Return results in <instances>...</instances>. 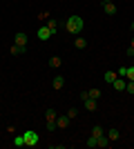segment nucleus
Listing matches in <instances>:
<instances>
[{
	"label": "nucleus",
	"instance_id": "1",
	"mask_svg": "<svg viewBox=\"0 0 134 149\" xmlns=\"http://www.w3.org/2000/svg\"><path fill=\"white\" fill-rule=\"evenodd\" d=\"M65 29L69 31L72 36H78V33H83L85 29V20L81 16H69V18L65 20Z\"/></svg>",
	"mask_w": 134,
	"mask_h": 149
},
{
	"label": "nucleus",
	"instance_id": "2",
	"mask_svg": "<svg viewBox=\"0 0 134 149\" xmlns=\"http://www.w3.org/2000/svg\"><path fill=\"white\" fill-rule=\"evenodd\" d=\"M22 136H25V145L27 147H36V145H38V134H36L34 129L22 131Z\"/></svg>",
	"mask_w": 134,
	"mask_h": 149
},
{
	"label": "nucleus",
	"instance_id": "3",
	"mask_svg": "<svg viewBox=\"0 0 134 149\" xmlns=\"http://www.w3.org/2000/svg\"><path fill=\"white\" fill-rule=\"evenodd\" d=\"M36 36H38V40H43V42H45V40H49V38L54 36V31L45 25V27H40V29H38V33H36Z\"/></svg>",
	"mask_w": 134,
	"mask_h": 149
},
{
	"label": "nucleus",
	"instance_id": "4",
	"mask_svg": "<svg viewBox=\"0 0 134 149\" xmlns=\"http://www.w3.org/2000/svg\"><path fill=\"white\" fill-rule=\"evenodd\" d=\"M13 45H18V47H25V49H27V33L18 31V33L13 36Z\"/></svg>",
	"mask_w": 134,
	"mask_h": 149
},
{
	"label": "nucleus",
	"instance_id": "5",
	"mask_svg": "<svg viewBox=\"0 0 134 149\" xmlns=\"http://www.w3.org/2000/svg\"><path fill=\"white\" fill-rule=\"evenodd\" d=\"M69 125V116H56V127L58 129H67Z\"/></svg>",
	"mask_w": 134,
	"mask_h": 149
},
{
	"label": "nucleus",
	"instance_id": "6",
	"mask_svg": "<svg viewBox=\"0 0 134 149\" xmlns=\"http://www.w3.org/2000/svg\"><path fill=\"white\" fill-rule=\"evenodd\" d=\"M125 85H128V80H125V78H116V80L112 82V87H114L116 91H125Z\"/></svg>",
	"mask_w": 134,
	"mask_h": 149
},
{
	"label": "nucleus",
	"instance_id": "7",
	"mask_svg": "<svg viewBox=\"0 0 134 149\" xmlns=\"http://www.w3.org/2000/svg\"><path fill=\"white\" fill-rule=\"evenodd\" d=\"M107 138H109V143H116V140L121 138V131L116 129V127H112V129L107 131Z\"/></svg>",
	"mask_w": 134,
	"mask_h": 149
},
{
	"label": "nucleus",
	"instance_id": "8",
	"mask_svg": "<svg viewBox=\"0 0 134 149\" xmlns=\"http://www.w3.org/2000/svg\"><path fill=\"white\" fill-rule=\"evenodd\" d=\"M51 87H54V89H63V87H65V78L58 74L56 78H54V82H51Z\"/></svg>",
	"mask_w": 134,
	"mask_h": 149
},
{
	"label": "nucleus",
	"instance_id": "9",
	"mask_svg": "<svg viewBox=\"0 0 134 149\" xmlns=\"http://www.w3.org/2000/svg\"><path fill=\"white\" fill-rule=\"evenodd\" d=\"M103 11L107 13V16H114L116 13V5L114 2H105V5H103Z\"/></svg>",
	"mask_w": 134,
	"mask_h": 149
},
{
	"label": "nucleus",
	"instance_id": "10",
	"mask_svg": "<svg viewBox=\"0 0 134 149\" xmlns=\"http://www.w3.org/2000/svg\"><path fill=\"white\" fill-rule=\"evenodd\" d=\"M116 78H119V74H116V71H105V82H107V85H112Z\"/></svg>",
	"mask_w": 134,
	"mask_h": 149
},
{
	"label": "nucleus",
	"instance_id": "11",
	"mask_svg": "<svg viewBox=\"0 0 134 149\" xmlns=\"http://www.w3.org/2000/svg\"><path fill=\"white\" fill-rule=\"evenodd\" d=\"M83 102H85V109H87V111H94L96 107H98L94 98H87V100H83Z\"/></svg>",
	"mask_w": 134,
	"mask_h": 149
},
{
	"label": "nucleus",
	"instance_id": "12",
	"mask_svg": "<svg viewBox=\"0 0 134 149\" xmlns=\"http://www.w3.org/2000/svg\"><path fill=\"white\" fill-rule=\"evenodd\" d=\"M49 65H51V67H54V69H60V65H63V60H60V58H58V56H51V58H49Z\"/></svg>",
	"mask_w": 134,
	"mask_h": 149
},
{
	"label": "nucleus",
	"instance_id": "13",
	"mask_svg": "<svg viewBox=\"0 0 134 149\" xmlns=\"http://www.w3.org/2000/svg\"><path fill=\"white\" fill-rule=\"evenodd\" d=\"M96 140H98V147H101V149H105V147H109V145H112L107 136H101V138H96Z\"/></svg>",
	"mask_w": 134,
	"mask_h": 149
},
{
	"label": "nucleus",
	"instance_id": "14",
	"mask_svg": "<svg viewBox=\"0 0 134 149\" xmlns=\"http://www.w3.org/2000/svg\"><path fill=\"white\" fill-rule=\"evenodd\" d=\"M74 45H76V49H85V47H87V40H85V38H81V36H78L76 40H74Z\"/></svg>",
	"mask_w": 134,
	"mask_h": 149
},
{
	"label": "nucleus",
	"instance_id": "15",
	"mask_svg": "<svg viewBox=\"0 0 134 149\" xmlns=\"http://www.w3.org/2000/svg\"><path fill=\"white\" fill-rule=\"evenodd\" d=\"M13 56H20V54H25V47H18V45H11V49H9Z\"/></svg>",
	"mask_w": 134,
	"mask_h": 149
},
{
	"label": "nucleus",
	"instance_id": "16",
	"mask_svg": "<svg viewBox=\"0 0 134 149\" xmlns=\"http://www.w3.org/2000/svg\"><path fill=\"white\" fill-rule=\"evenodd\" d=\"M45 120H47V123H56V111H54V109H49V111L45 113Z\"/></svg>",
	"mask_w": 134,
	"mask_h": 149
},
{
	"label": "nucleus",
	"instance_id": "17",
	"mask_svg": "<svg viewBox=\"0 0 134 149\" xmlns=\"http://www.w3.org/2000/svg\"><path fill=\"white\" fill-rule=\"evenodd\" d=\"M13 145H16V147H25V136H22V134L16 136V138H13Z\"/></svg>",
	"mask_w": 134,
	"mask_h": 149
},
{
	"label": "nucleus",
	"instance_id": "18",
	"mask_svg": "<svg viewBox=\"0 0 134 149\" xmlns=\"http://www.w3.org/2000/svg\"><path fill=\"white\" fill-rule=\"evenodd\" d=\"M47 27H49V29L54 31V33H56V31H58V22H56V20H54V18H49V20H47Z\"/></svg>",
	"mask_w": 134,
	"mask_h": 149
},
{
	"label": "nucleus",
	"instance_id": "19",
	"mask_svg": "<svg viewBox=\"0 0 134 149\" xmlns=\"http://www.w3.org/2000/svg\"><path fill=\"white\" fill-rule=\"evenodd\" d=\"M87 93H89V98L98 100V96H101V89H87Z\"/></svg>",
	"mask_w": 134,
	"mask_h": 149
},
{
	"label": "nucleus",
	"instance_id": "20",
	"mask_svg": "<svg viewBox=\"0 0 134 149\" xmlns=\"http://www.w3.org/2000/svg\"><path fill=\"white\" fill-rule=\"evenodd\" d=\"M85 145H87V147H98V140H96L94 136H89L87 140H85Z\"/></svg>",
	"mask_w": 134,
	"mask_h": 149
},
{
	"label": "nucleus",
	"instance_id": "21",
	"mask_svg": "<svg viewBox=\"0 0 134 149\" xmlns=\"http://www.w3.org/2000/svg\"><path fill=\"white\" fill-rule=\"evenodd\" d=\"M92 136H94V138H101V136H105V134H103V127H94V129H92Z\"/></svg>",
	"mask_w": 134,
	"mask_h": 149
},
{
	"label": "nucleus",
	"instance_id": "22",
	"mask_svg": "<svg viewBox=\"0 0 134 149\" xmlns=\"http://www.w3.org/2000/svg\"><path fill=\"white\" fill-rule=\"evenodd\" d=\"M125 80H134V67H128V74H125Z\"/></svg>",
	"mask_w": 134,
	"mask_h": 149
},
{
	"label": "nucleus",
	"instance_id": "23",
	"mask_svg": "<svg viewBox=\"0 0 134 149\" xmlns=\"http://www.w3.org/2000/svg\"><path fill=\"white\" fill-rule=\"evenodd\" d=\"M125 91H128V93H134V80H128V85H125Z\"/></svg>",
	"mask_w": 134,
	"mask_h": 149
},
{
	"label": "nucleus",
	"instance_id": "24",
	"mask_svg": "<svg viewBox=\"0 0 134 149\" xmlns=\"http://www.w3.org/2000/svg\"><path fill=\"white\" fill-rule=\"evenodd\" d=\"M67 116H69V120H74V118L78 116V111L74 109V107H72V109H67Z\"/></svg>",
	"mask_w": 134,
	"mask_h": 149
},
{
	"label": "nucleus",
	"instance_id": "25",
	"mask_svg": "<svg viewBox=\"0 0 134 149\" xmlns=\"http://www.w3.org/2000/svg\"><path fill=\"white\" fill-rule=\"evenodd\" d=\"M116 74H119V78H125V74H128V67H121Z\"/></svg>",
	"mask_w": 134,
	"mask_h": 149
},
{
	"label": "nucleus",
	"instance_id": "26",
	"mask_svg": "<svg viewBox=\"0 0 134 149\" xmlns=\"http://www.w3.org/2000/svg\"><path fill=\"white\" fill-rule=\"evenodd\" d=\"M45 127H47V131H54V129H58V127H56V123H47Z\"/></svg>",
	"mask_w": 134,
	"mask_h": 149
},
{
	"label": "nucleus",
	"instance_id": "27",
	"mask_svg": "<svg viewBox=\"0 0 134 149\" xmlns=\"http://www.w3.org/2000/svg\"><path fill=\"white\" fill-rule=\"evenodd\" d=\"M125 56H128V58H134V47H128V51H125Z\"/></svg>",
	"mask_w": 134,
	"mask_h": 149
},
{
	"label": "nucleus",
	"instance_id": "28",
	"mask_svg": "<svg viewBox=\"0 0 134 149\" xmlns=\"http://www.w3.org/2000/svg\"><path fill=\"white\" fill-rule=\"evenodd\" d=\"M38 18H40V20H49V13H47V11H40Z\"/></svg>",
	"mask_w": 134,
	"mask_h": 149
},
{
	"label": "nucleus",
	"instance_id": "29",
	"mask_svg": "<svg viewBox=\"0 0 134 149\" xmlns=\"http://www.w3.org/2000/svg\"><path fill=\"white\" fill-rule=\"evenodd\" d=\"M130 47H134V38H132V42H130Z\"/></svg>",
	"mask_w": 134,
	"mask_h": 149
},
{
	"label": "nucleus",
	"instance_id": "30",
	"mask_svg": "<svg viewBox=\"0 0 134 149\" xmlns=\"http://www.w3.org/2000/svg\"><path fill=\"white\" fill-rule=\"evenodd\" d=\"M105 2H112V0H103V5H105Z\"/></svg>",
	"mask_w": 134,
	"mask_h": 149
},
{
	"label": "nucleus",
	"instance_id": "31",
	"mask_svg": "<svg viewBox=\"0 0 134 149\" xmlns=\"http://www.w3.org/2000/svg\"><path fill=\"white\" fill-rule=\"evenodd\" d=\"M132 31H134V22H132Z\"/></svg>",
	"mask_w": 134,
	"mask_h": 149
}]
</instances>
